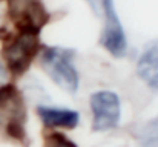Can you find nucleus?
Here are the masks:
<instances>
[{
  "instance_id": "f257e3e1",
  "label": "nucleus",
  "mask_w": 158,
  "mask_h": 147,
  "mask_svg": "<svg viewBox=\"0 0 158 147\" xmlns=\"http://www.w3.org/2000/svg\"><path fill=\"white\" fill-rule=\"evenodd\" d=\"M74 49L45 46L40 49V64L54 83L68 94L80 88V74L74 63Z\"/></svg>"
},
{
  "instance_id": "f03ea898",
  "label": "nucleus",
  "mask_w": 158,
  "mask_h": 147,
  "mask_svg": "<svg viewBox=\"0 0 158 147\" xmlns=\"http://www.w3.org/2000/svg\"><path fill=\"white\" fill-rule=\"evenodd\" d=\"M39 35L37 32L19 31L15 37H8L3 48V58L12 75H22L29 69L32 60L40 52Z\"/></svg>"
},
{
  "instance_id": "7ed1b4c3",
  "label": "nucleus",
  "mask_w": 158,
  "mask_h": 147,
  "mask_svg": "<svg viewBox=\"0 0 158 147\" xmlns=\"http://www.w3.org/2000/svg\"><path fill=\"white\" fill-rule=\"evenodd\" d=\"M92 112V129L95 132H107L115 129L121 120V101L112 91H97L89 98Z\"/></svg>"
},
{
  "instance_id": "20e7f679",
  "label": "nucleus",
  "mask_w": 158,
  "mask_h": 147,
  "mask_svg": "<svg viewBox=\"0 0 158 147\" xmlns=\"http://www.w3.org/2000/svg\"><path fill=\"white\" fill-rule=\"evenodd\" d=\"M103 29L100 34V45L115 58H123L127 54V39L115 9L114 0H105L102 17Z\"/></svg>"
},
{
  "instance_id": "39448f33",
  "label": "nucleus",
  "mask_w": 158,
  "mask_h": 147,
  "mask_svg": "<svg viewBox=\"0 0 158 147\" xmlns=\"http://www.w3.org/2000/svg\"><path fill=\"white\" fill-rule=\"evenodd\" d=\"M37 115L45 127L49 129H75L80 123V115L74 109L54 107V106H39Z\"/></svg>"
},
{
  "instance_id": "423d86ee",
  "label": "nucleus",
  "mask_w": 158,
  "mask_h": 147,
  "mask_svg": "<svg viewBox=\"0 0 158 147\" xmlns=\"http://www.w3.org/2000/svg\"><path fill=\"white\" fill-rule=\"evenodd\" d=\"M137 75L152 91L158 92V40L152 42L138 58Z\"/></svg>"
},
{
  "instance_id": "0eeeda50",
  "label": "nucleus",
  "mask_w": 158,
  "mask_h": 147,
  "mask_svg": "<svg viewBox=\"0 0 158 147\" xmlns=\"http://www.w3.org/2000/svg\"><path fill=\"white\" fill-rule=\"evenodd\" d=\"M137 138L138 147H158V116L143 124Z\"/></svg>"
},
{
  "instance_id": "6e6552de",
  "label": "nucleus",
  "mask_w": 158,
  "mask_h": 147,
  "mask_svg": "<svg viewBox=\"0 0 158 147\" xmlns=\"http://www.w3.org/2000/svg\"><path fill=\"white\" fill-rule=\"evenodd\" d=\"M43 147H77V144L72 140H69L66 135H63L60 132H52V133L46 135Z\"/></svg>"
},
{
  "instance_id": "1a4fd4ad",
  "label": "nucleus",
  "mask_w": 158,
  "mask_h": 147,
  "mask_svg": "<svg viewBox=\"0 0 158 147\" xmlns=\"http://www.w3.org/2000/svg\"><path fill=\"white\" fill-rule=\"evenodd\" d=\"M86 3L89 5L91 11H92L97 17H102V9H103L105 0H86Z\"/></svg>"
}]
</instances>
